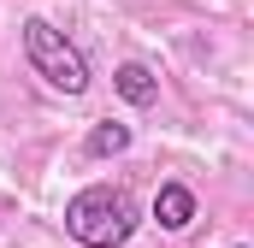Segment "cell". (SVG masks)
Here are the masks:
<instances>
[{"label":"cell","instance_id":"obj_1","mask_svg":"<svg viewBox=\"0 0 254 248\" xmlns=\"http://www.w3.org/2000/svg\"><path fill=\"white\" fill-rule=\"evenodd\" d=\"M136 225H142L136 201L113 184H89V189H77L65 201V231L83 248H125L136 237Z\"/></svg>","mask_w":254,"mask_h":248},{"label":"cell","instance_id":"obj_2","mask_svg":"<svg viewBox=\"0 0 254 248\" xmlns=\"http://www.w3.org/2000/svg\"><path fill=\"white\" fill-rule=\"evenodd\" d=\"M24 54H30V65H36L60 95H83V89H89V60L65 42V30H54L48 18H24Z\"/></svg>","mask_w":254,"mask_h":248},{"label":"cell","instance_id":"obj_6","mask_svg":"<svg viewBox=\"0 0 254 248\" xmlns=\"http://www.w3.org/2000/svg\"><path fill=\"white\" fill-rule=\"evenodd\" d=\"M237 248H243V243H237Z\"/></svg>","mask_w":254,"mask_h":248},{"label":"cell","instance_id":"obj_3","mask_svg":"<svg viewBox=\"0 0 254 248\" xmlns=\"http://www.w3.org/2000/svg\"><path fill=\"white\" fill-rule=\"evenodd\" d=\"M154 219H160V231H190L195 195L184 184H160V195H154Z\"/></svg>","mask_w":254,"mask_h":248},{"label":"cell","instance_id":"obj_5","mask_svg":"<svg viewBox=\"0 0 254 248\" xmlns=\"http://www.w3.org/2000/svg\"><path fill=\"white\" fill-rule=\"evenodd\" d=\"M130 148V124H95V130H89V154H95V160H107V154H125Z\"/></svg>","mask_w":254,"mask_h":248},{"label":"cell","instance_id":"obj_4","mask_svg":"<svg viewBox=\"0 0 254 248\" xmlns=\"http://www.w3.org/2000/svg\"><path fill=\"white\" fill-rule=\"evenodd\" d=\"M113 89H119V95H125L130 107H154V101H160V77H154V71H148V65H119V77H113Z\"/></svg>","mask_w":254,"mask_h":248}]
</instances>
